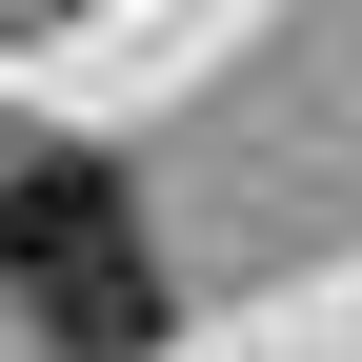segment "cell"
I'll list each match as a JSON object with an SVG mask.
<instances>
[{
  "mask_svg": "<svg viewBox=\"0 0 362 362\" xmlns=\"http://www.w3.org/2000/svg\"><path fill=\"white\" fill-rule=\"evenodd\" d=\"M101 262H141L121 161H101V141H61V121H0V282L61 302V282H101Z\"/></svg>",
  "mask_w": 362,
  "mask_h": 362,
  "instance_id": "obj_1",
  "label": "cell"
}]
</instances>
